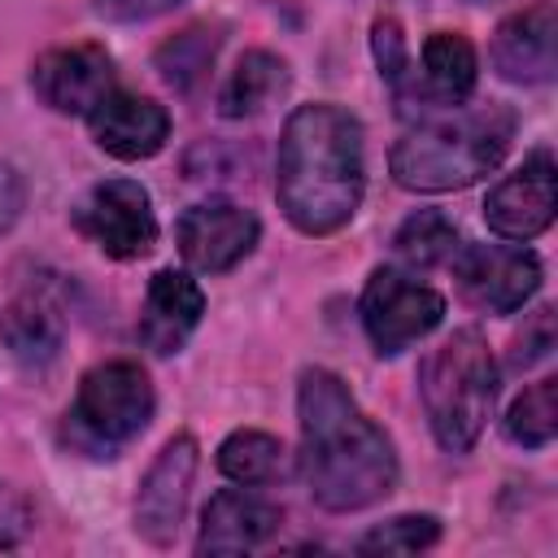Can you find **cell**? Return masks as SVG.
Returning a JSON list of instances; mask_svg holds the SVG:
<instances>
[{
    "label": "cell",
    "mask_w": 558,
    "mask_h": 558,
    "mask_svg": "<svg viewBox=\"0 0 558 558\" xmlns=\"http://www.w3.org/2000/svg\"><path fill=\"white\" fill-rule=\"evenodd\" d=\"M296 418L301 475L323 510H362L397 488V453L388 432L357 405V397L336 371H301Z\"/></svg>",
    "instance_id": "6da1fadb"
},
{
    "label": "cell",
    "mask_w": 558,
    "mask_h": 558,
    "mask_svg": "<svg viewBox=\"0 0 558 558\" xmlns=\"http://www.w3.org/2000/svg\"><path fill=\"white\" fill-rule=\"evenodd\" d=\"M362 187V122L331 100L292 109L275 166V196L283 218L301 235H331L357 214Z\"/></svg>",
    "instance_id": "7a4b0ae2"
},
{
    "label": "cell",
    "mask_w": 558,
    "mask_h": 558,
    "mask_svg": "<svg viewBox=\"0 0 558 558\" xmlns=\"http://www.w3.org/2000/svg\"><path fill=\"white\" fill-rule=\"evenodd\" d=\"M514 140V109L510 105H480V109H427L418 126H410L388 157L392 179L405 192H453L471 187L488 170L501 166Z\"/></svg>",
    "instance_id": "3957f363"
},
{
    "label": "cell",
    "mask_w": 558,
    "mask_h": 558,
    "mask_svg": "<svg viewBox=\"0 0 558 558\" xmlns=\"http://www.w3.org/2000/svg\"><path fill=\"white\" fill-rule=\"evenodd\" d=\"M418 397L427 423L449 453H466L497 401V362L480 331H453L418 366Z\"/></svg>",
    "instance_id": "277c9868"
},
{
    "label": "cell",
    "mask_w": 558,
    "mask_h": 558,
    "mask_svg": "<svg viewBox=\"0 0 558 558\" xmlns=\"http://www.w3.org/2000/svg\"><path fill=\"white\" fill-rule=\"evenodd\" d=\"M153 384L140 362L113 357L83 375L70 418V440L92 449V458H113L118 445L135 440L153 418Z\"/></svg>",
    "instance_id": "5b68a950"
},
{
    "label": "cell",
    "mask_w": 558,
    "mask_h": 558,
    "mask_svg": "<svg viewBox=\"0 0 558 558\" xmlns=\"http://www.w3.org/2000/svg\"><path fill=\"white\" fill-rule=\"evenodd\" d=\"M440 318H445V296L436 288L418 283L397 266L371 270L362 288V327L379 357H397L401 349L436 331Z\"/></svg>",
    "instance_id": "8992f818"
},
{
    "label": "cell",
    "mask_w": 558,
    "mask_h": 558,
    "mask_svg": "<svg viewBox=\"0 0 558 558\" xmlns=\"http://www.w3.org/2000/svg\"><path fill=\"white\" fill-rule=\"evenodd\" d=\"M453 283L466 305L484 314H514L541 288V257L523 244H462L453 257Z\"/></svg>",
    "instance_id": "52a82bcc"
},
{
    "label": "cell",
    "mask_w": 558,
    "mask_h": 558,
    "mask_svg": "<svg viewBox=\"0 0 558 558\" xmlns=\"http://www.w3.org/2000/svg\"><path fill=\"white\" fill-rule=\"evenodd\" d=\"M74 227L105 253L118 262L144 257L157 244V218H153V201L144 192V183L135 179H105L96 183L78 209H74Z\"/></svg>",
    "instance_id": "ba28073f"
},
{
    "label": "cell",
    "mask_w": 558,
    "mask_h": 558,
    "mask_svg": "<svg viewBox=\"0 0 558 558\" xmlns=\"http://www.w3.org/2000/svg\"><path fill=\"white\" fill-rule=\"evenodd\" d=\"M257 235H262L257 214L235 201H201V205L183 209L174 222L179 253L201 275H222V270L240 266L253 253Z\"/></svg>",
    "instance_id": "9c48e42d"
},
{
    "label": "cell",
    "mask_w": 558,
    "mask_h": 558,
    "mask_svg": "<svg viewBox=\"0 0 558 558\" xmlns=\"http://www.w3.org/2000/svg\"><path fill=\"white\" fill-rule=\"evenodd\" d=\"M196 462H201V449L183 432V436H170L161 445V453L153 458V466L144 471L140 493H135V532L148 545H170L179 536V523H183L187 497H192V480H196Z\"/></svg>",
    "instance_id": "30bf717a"
},
{
    "label": "cell",
    "mask_w": 558,
    "mask_h": 558,
    "mask_svg": "<svg viewBox=\"0 0 558 558\" xmlns=\"http://www.w3.org/2000/svg\"><path fill=\"white\" fill-rule=\"evenodd\" d=\"M558 205V179H554V153L536 148L514 174H506L488 196H484V222L493 235L527 244L554 222Z\"/></svg>",
    "instance_id": "8fae6325"
},
{
    "label": "cell",
    "mask_w": 558,
    "mask_h": 558,
    "mask_svg": "<svg viewBox=\"0 0 558 558\" xmlns=\"http://www.w3.org/2000/svg\"><path fill=\"white\" fill-rule=\"evenodd\" d=\"M35 96L57 113H92L113 92V57L100 44L48 48L31 70Z\"/></svg>",
    "instance_id": "7c38bea8"
},
{
    "label": "cell",
    "mask_w": 558,
    "mask_h": 558,
    "mask_svg": "<svg viewBox=\"0 0 558 558\" xmlns=\"http://www.w3.org/2000/svg\"><path fill=\"white\" fill-rule=\"evenodd\" d=\"M493 65L510 83H549L558 74V13L549 0H536L510 13L493 31Z\"/></svg>",
    "instance_id": "4fadbf2b"
},
{
    "label": "cell",
    "mask_w": 558,
    "mask_h": 558,
    "mask_svg": "<svg viewBox=\"0 0 558 558\" xmlns=\"http://www.w3.org/2000/svg\"><path fill=\"white\" fill-rule=\"evenodd\" d=\"M87 131L92 140L118 157V161H144L153 153H161V144L170 140V113L135 92H109L92 113H87Z\"/></svg>",
    "instance_id": "5bb4252c"
},
{
    "label": "cell",
    "mask_w": 558,
    "mask_h": 558,
    "mask_svg": "<svg viewBox=\"0 0 558 558\" xmlns=\"http://www.w3.org/2000/svg\"><path fill=\"white\" fill-rule=\"evenodd\" d=\"M475 74H480V57H475L471 39L458 31H436L423 39V70L410 65L397 96L418 100L423 113L445 109V105H462L475 87Z\"/></svg>",
    "instance_id": "9a60e30c"
},
{
    "label": "cell",
    "mask_w": 558,
    "mask_h": 558,
    "mask_svg": "<svg viewBox=\"0 0 558 558\" xmlns=\"http://www.w3.org/2000/svg\"><path fill=\"white\" fill-rule=\"evenodd\" d=\"M283 523V510L257 493H240V488H222L209 497L205 514H201V536H196V554H244L266 545Z\"/></svg>",
    "instance_id": "2e32d148"
},
{
    "label": "cell",
    "mask_w": 558,
    "mask_h": 558,
    "mask_svg": "<svg viewBox=\"0 0 558 558\" xmlns=\"http://www.w3.org/2000/svg\"><path fill=\"white\" fill-rule=\"evenodd\" d=\"M205 314V292L192 275L183 270H157L144 296V314H140V340L144 349H153L157 357H170L183 349V340L196 331Z\"/></svg>",
    "instance_id": "e0dca14e"
},
{
    "label": "cell",
    "mask_w": 558,
    "mask_h": 558,
    "mask_svg": "<svg viewBox=\"0 0 558 558\" xmlns=\"http://www.w3.org/2000/svg\"><path fill=\"white\" fill-rule=\"evenodd\" d=\"M288 83H292L288 61L266 48H253L227 74V83L218 92V109H222V118H253V113L270 109L288 92Z\"/></svg>",
    "instance_id": "ac0fdd59"
},
{
    "label": "cell",
    "mask_w": 558,
    "mask_h": 558,
    "mask_svg": "<svg viewBox=\"0 0 558 558\" xmlns=\"http://www.w3.org/2000/svg\"><path fill=\"white\" fill-rule=\"evenodd\" d=\"M218 471L244 488H257V484H275L283 475V445L279 436L270 432H253V427H240L231 432L222 445H218Z\"/></svg>",
    "instance_id": "d6986e66"
},
{
    "label": "cell",
    "mask_w": 558,
    "mask_h": 558,
    "mask_svg": "<svg viewBox=\"0 0 558 558\" xmlns=\"http://www.w3.org/2000/svg\"><path fill=\"white\" fill-rule=\"evenodd\" d=\"M0 336L22 366H48L61 349V323L39 301H13L0 323Z\"/></svg>",
    "instance_id": "ffe728a7"
},
{
    "label": "cell",
    "mask_w": 558,
    "mask_h": 558,
    "mask_svg": "<svg viewBox=\"0 0 558 558\" xmlns=\"http://www.w3.org/2000/svg\"><path fill=\"white\" fill-rule=\"evenodd\" d=\"M392 248H397V257H401L405 266L432 270V266H440V262H449V257L458 253V227H453L440 209H414V214L397 227Z\"/></svg>",
    "instance_id": "44dd1931"
},
{
    "label": "cell",
    "mask_w": 558,
    "mask_h": 558,
    "mask_svg": "<svg viewBox=\"0 0 558 558\" xmlns=\"http://www.w3.org/2000/svg\"><path fill=\"white\" fill-rule=\"evenodd\" d=\"M558 432V379L532 384L506 414V436L523 449H545Z\"/></svg>",
    "instance_id": "7402d4cb"
},
{
    "label": "cell",
    "mask_w": 558,
    "mask_h": 558,
    "mask_svg": "<svg viewBox=\"0 0 558 558\" xmlns=\"http://www.w3.org/2000/svg\"><path fill=\"white\" fill-rule=\"evenodd\" d=\"M214 52H218V35L209 26H187L183 35H174L157 48V70L170 87H192L209 70Z\"/></svg>",
    "instance_id": "603a6c76"
},
{
    "label": "cell",
    "mask_w": 558,
    "mask_h": 558,
    "mask_svg": "<svg viewBox=\"0 0 558 558\" xmlns=\"http://www.w3.org/2000/svg\"><path fill=\"white\" fill-rule=\"evenodd\" d=\"M440 541V519L436 514H397L388 523H375L357 549L362 554H418Z\"/></svg>",
    "instance_id": "cb8c5ba5"
},
{
    "label": "cell",
    "mask_w": 558,
    "mask_h": 558,
    "mask_svg": "<svg viewBox=\"0 0 558 558\" xmlns=\"http://www.w3.org/2000/svg\"><path fill=\"white\" fill-rule=\"evenodd\" d=\"M371 52H375V65H379V78L397 92L410 74V48H405V35L397 26V17H375L371 26Z\"/></svg>",
    "instance_id": "d4e9b609"
},
{
    "label": "cell",
    "mask_w": 558,
    "mask_h": 558,
    "mask_svg": "<svg viewBox=\"0 0 558 558\" xmlns=\"http://www.w3.org/2000/svg\"><path fill=\"white\" fill-rule=\"evenodd\" d=\"M549 349H554V310L541 305L536 314H527L523 331L514 336L510 362H514V366H536L541 357H549Z\"/></svg>",
    "instance_id": "484cf974"
},
{
    "label": "cell",
    "mask_w": 558,
    "mask_h": 558,
    "mask_svg": "<svg viewBox=\"0 0 558 558\" xmlns=\"http://www.w3.org/2000/svg\"><path fill=\"white\" fill-rule=\"evenodd\" d=\"M31 527V501L13 488V484H0V549H13Z\"/></svg>",
    "instance_id": "4316f807"
},
{
    "label": "cell",
    "mask_w": 558,
    "mask_h": 558,
    "mask_svg": "<svg viewBox=\"0 0 558 558\" xmlns=\"http://www.w3.org/2000/svg\"><path fill=\"white\" fill-rule=\"evenodd\" d=\"M174 4H183V0H96V13L109 22H148Z\"/></svg>",
    "instance_id": "83f0119b"
},
{
    "label": "cell",
    "mask_w": 558,
    "mask_h": 558,
    "mask_svg": "<svg viewBox=\"0 0 558 558\" xmlns=\"http://www.w3.org/2000/svg\"><path fill=\"white\" fill-rule=\"evenodd\" d=\"M22 205H26V183H22V174H17L13 166H0V235L17 222Z\"/></svg>",
    "instance_id": "f1b7e54d"
}]
</instances>
